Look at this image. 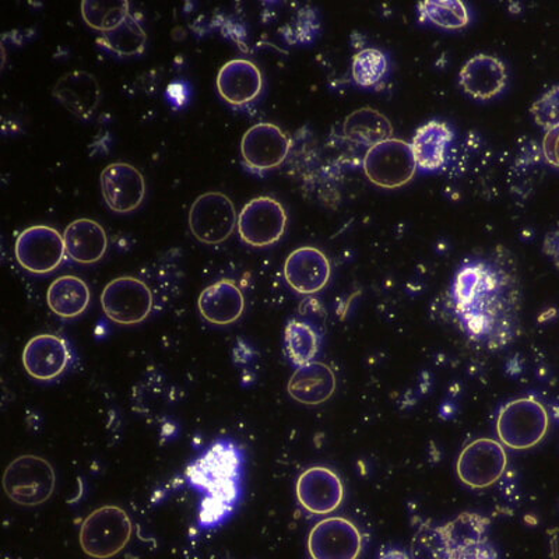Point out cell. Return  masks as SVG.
Instances as JSON below:
<instances>
[{"instance_id":"cell-28","label":"cell","mask_w":559,"mask_h":559,"mask_svg":"<svg viewBox=\"0 0 559 559\" xmlns=\"http://www.w3.org/2000/svg\"><path fill=\"white\" fill-rule=\"evenodd\" d=\"M97 43L99 47L108 49L118 57H138L146 48L147 34L131 13L112 32L99 35Z\"/></svg>"},{"instance_id":"cell-4","label":"cell","mask_w":559,"mask_h":559,"mask_svg":"<svg viewBox=\"0 0 559 559\" xmlns=\"http://www.w3.org/2000/svg\"><path fill=\"white\" fill-rule=\"evenodd\" d=\"M133 523L127 511L114 506L96 509L80 527V547L94 559L118 556L131 542Z\"/></svg>"},{"instance_id":"cell-31","label":"cell","mask_w":559,"mask_h":559,"mask_svg":"<svg viewBox=\"0 0 559 559\" xmlns=\"http://www.w3.org/2000/svg\"><path fill=\"white\" fill-rule=\"evenodd\" d=\"M131 14L129 2H83L82 16L88 27L104 34L112 32Z\"/></svg>"},{"instance_id":"cell-6","label":"cell","mask_w":559,"mask_h":559,"mask_svg":"<svg viewBox=\"0 0 559 559\" xmlns=\"http://www.w3.org/2000/svg\"><path fill=\"white\" fill-rule=\"evenodd\" d=\"M362 168L369 182L382 189H399L412 182L418 167L411 143L392 138L367 150Z\"/></svg>"},{"instance_id":"cell-5","label":"cell","mask_w":559,"mask_h":559,"mask_svg":"<svg viewBox=\"0 0 559 559\" xmlns=\"http://www.w3.org/2000/svg\"><path fill=\"white\" fill-rule=\"evenodd\" d=\"M57 474L52 464L35 454H23L9 463L3 488L10 501L20 507H39L53 496Z\"/></svg>"},{"instance_id":"cell-22","label":"cell","mask_w":559,"mask_h":559,"mask_svg":"<svg viewBox=\"0 0 559 559\" xmlns=\"http://www.w3.org/2000/svg\"><path fill=\"white\" fill-rule=\"evenodd\" d=\"M198 308L204 321L216 326H228L242 317L245 297L241 288L231 280H219L203 289Z\"/></svg>"},{"instance_id":"cell-26","label":"cell","mask_w":559,"mask_h":559,"mask_svg":"<svg viewBox=\"0 0 559 559\" xmlns=\"http://www.w3.org/2000/svg\"><path fill=\"white\" fill-rule=\"evenodd\" d=\"M92 294L86 282L76 276L53 280L47 292L49 309L62 319H73L86 312Z\"/></svg>"},{"instance_id":"cell-3","label":"cell","mask_w":559,"mask_h":559,"mask_svg":"<svg viewBox=\"0 0 559 559\" xmlns=\"http://www.w3.org/2000/svg\"><path fill=\"white\" fill-rule=\"evenodd\" d=\"M550 416L543 403L534 397L516 399L501 407L497 433L503 447L512 451H528L546 438Z\"/></svg>"},{"instance_id":"cell-2","label":"cell","mask_w":559,"mask_h":559,"mask_svg":"<svg viewBox=\"0 0 559 559\" xmlns=\"http://www.w3.org/2000/svg\"><path fill=\"white\" fill-rule=\"evenodd\" d=\"M187 480L202 496L199 526L226 523L243 497L245 454L236 442L218 439L187 467Z\"/></svg>"},{"instance_id":"cell-36","label":"cell","mask_w":559,"mask_h":559,"mask_svg":"<svg viewBox=\"0 0 559 559\" xmlns=\"http://www.w3.org/2000/svg\"><path fill=\"white\" fill-rule=\"evenodd\" d=\"M543 251L551 259L559 271V228L547 234L546 239H544Z\"/></svg>"},{"instance_id":"cell-15","label":"cell","mask_w":559,"mask_h":559,"mask_svg":"<svg viewBox=\"0 0 559 559\" xmlns=\"http://www.w3.org/2000/svg\"><path fill=\"white\" fill-rule=\"evenodd\" d=\"M299 506L312 515H329L341 508L344 487L341 477L328 467H311L297 481Z\"/></svg>"},{"instance_id":"cell-19","label":"cell","mask_w":559,"mask_h":559,"mask_svg":"<svg viewBox=\"0 0 559 559\" xmlns=\"http://www.w3.org/2000/svg\"><path fill=\"white\" fill-rule=\"evenodd\" d=\"M53 97L78 118H92L102 103V86L93 73L72 70L58 80L52 90Z\"/></svg>"},{"instance_id":"cell-13","label":"cell","mask_w":559,"mask_h":559,"mask_svg":"<svg viewBox=\"0 0 559 559\" xmlns=\"http://www.w3.org/2000/svg\"><path fill=\"white\" fill-rule=\"evenodd\" d=\"M99 183L105 203L115 213H132L146 198V179L129 163L109 164L103 169Z\"/></svg>"},{"instance_id":"cell-7","label":"cell","mask_w":559,"mask_h":559,"mask_svg":"<svg viewBox=\"0 0 559 559\" xmlns=\"http://www.w3.org/2000/svg\"><path fill=\"white\" fill-rule=\"evenodd\" d=\"M154 298L143 280L132 276L114 278L103 289L102 307L105 317L123 326H133L150 317Z\"/></svg>"},{"instance_id":"cell-14","label":"cell","mask_w":559,"mask_h":559,"mask_svg":"<svg viewBox=\"0 0 559 559\" xmlns=\"http://www.w3.org/2000/svg\"><path fill=\"white\" fill-rule=\"evenodd\" d=\"M292 142L286 133L273 123H257L243 134L241 154L243 163L254 171H269L284 163Z\"/></svg>"},{"instance_id":"cell-23","label":"cell","mask_w":559,"mask_h":559,"mask_svg":"<svg viewBox=\"0 0 559 559\" xmlns=\"http://www.w3.org/2000/svg\"><path fill=\"white\" fill-rule=\"evenodd\" d=\"M337 381L326 364L312 361L297 368L288 382V393L294 401L306 406H321L336 392Z\"/></svg>"},{"instance_id":"cell-16","label":"cell","mask_w":559,"mask_h":559,"mask_svg":"<svg viewBox=\"0 0 559 559\" xmlns=\"http://www.w3.org/2000/svg\"><path fill=\"white\" fill-rule=\"evenodd\" d=\"M70 347L57 334H38L23 349V367L29 377L41 382H51L62 376L69 367Z\"/></svg>"},{"instance_id":"cell-9","label":"cell","mask_w":559,"mask_h":559,"mask_svg":"<svg viewBox=\"0 0 559 559\" xmlns=\"http://www.w3.org/2000/svg\"><path fill=\"white\" fill-rule=\"evenodd\" d=\"M287 213L276 199L259 197L249 201L238 214V234L254 248L272 247L287 228Z\"/></svg>"},{"instance_id":"cell-17","label":"cell","mask_w":559,"mask_h":559,"mask_svg":"<svg viewBox=\"0 0 559 559\" xmlns=\"http://www.w3.org/2000/svg\"><path fill=\"white\" fill-rule=\"evenodd\" d=\"M331 262L322 251L301 247L288 254L284 263V277L288 286L302 296L322 292L331 280Z\"/></svg>"},{"instance_id":"cell-30","label":"cell","mask_w":559,"mask_h":559,"mask_svg":"<svg viewBox=\"0 0 559 559\" xmlns=\"http://www.w3.org/2000/svg\"><path fill=\"white\" fill-rule=\"evenodd\" d=\"M418 12L423 20H427L439 28L461 29L471 22L466 4L456 0H447V2L427 0L418 3Z\"/></svg>"},{"instance_id":"cell-24","label":"cell","mask_w":559,"mask_h":559,"mask_svg":"<svg viewBox=\"0 0 559 559\" xmlns=\"http://www.w3.org/2000/svg\"><path fill=\"white\" fill-rule=\"evenodd\" d=\"M68 258L80 264L102 261L107 253L108 237L102 224L90 218H79L70 223L63 233Z\"/></svg>"},{"instance_id":"cell-18","label":"cell","mask_w":559,"mask_h":559,"mask_svg":"<svg viewBox=\"0 0 559 559\" xmlns=\"http://www.w3.org/2000/svg\"><path fill=\"white\" fill-rule=\"evenodd\" d=\"M459 82L468 96L489 102L506 90L508 70L501 59L480 53L464 63Z\"/></svg>"},{"instance_id":"cell-37","label":"cell","mask_w":559,"mask_h":559,"mask_svg":"<svg viewBox=\"0 0 559 559\" xmlns=\"http://www.w3.org/2000/svg\"><path fill=\"white\" fill-rule=\"evenodd\" d=\"M378 559H412L406 552L401 550H384L381 552Z\"/></svg>"},{"instance_id":"cell-20","label":"cell","mask_w":559,"mask_h":559,"mask_svg":"<svg viewBox=\"0 0 559 559\" xmlns=\"http://www.w3.org/2000/svg\"><path fill=\"white\" fill-rule=\"evenodd\" d=\"M263 78L261 70L247 59H233L217 74L219 96L228 104L242 107L261 96Z\"/></svg>"},{"instance_id":"cell-10","label":"cell","mask_w":559,"mask_h":559,"mask_svg":"<svg viewBox=\"0 0 559 559\" xmlns=\"http://www.w3.org/2000/svg\"><path fill=\"white\" fill-rule=\"evenodd\" d=\"M508 466L506 448L493 439L480 438L459 454L456 472L464 486L483 489L493 486Z\"/></svg>"},{"instance_id":"cell-27","label":"cell","mask_w":559,"mask_h":559,"mask_svg":"<svg viewBox=\"0 0 559 559\" xmlns=\"http://www.w3.org/2000/svg\"><path fill=\"white\" fill-rule=\"evenodd\" d=\"M343 133L352 142L364 144L369 148L392 139L393 127L391 121L377 109L361 108L348 115Z\"/></svg>"},{"instance_id":"cell-8","label":"cell","mask_w":559,"mask_h":559,"mask_svg":"<svg viewBox=\"0 0 559 559\" xmlns=\"http://www.w3.org/2000/svg\"><path fill=\"white\" fill-rule=\"evenodd\" d=\"M237 224L236 206L222 192L201 194L189 210V228L202 243L218 245L227 241Z\"/></svg>"},{"instance_id":"cell-29","label":"cell","mask_w":559,"mask_h":559,"mask_svg":"<svg viewBox=\"0 0 559 559\" xmlns=\"http://www.w3.org/2000/svg\"><path fill=\"white\" fill-rule=\"evenodd\" d=\"M284 346L289 361L299 368L312 362L318 356L321 337L311 324L294 319L284 332Z\"/></svg>"},{"instance_id":"cell-25","label":"cell","mask_w":559,"mask_h":559,"mask_svg":"<svg viewBox=\"0 0 559 559\" xmlns=\"http://www.w3.org/2000/svg\"><path fill=\"white\" fill-rule=\"evenodd\" d=\"M453 131L448 123L429 121L417 129L412 139V150L417 167L433 173L445 166Z\"/></svg>"},{"instance_id":"cell-33","label":"cell","mask_w":559,"mask_h":559,"mask_svg":"<svg viewBox=\"0 0 559 559\" xmlns=\"http://www.w3.org/2000/svg\"><path fill=\"white\" fill-rule=\"evenodd\" d=\"M534 122L538 127L551 131L559 127V84L544 93L531 108Z\"/></svg>"},{"instance_id":"cell-21","label":"cell","mask_w":559,"mask_h":559,"mask_svg":"<svg viewBox=\"0 0 559 559\" xmlns=\"http://www.w3.org/2000/svg\"><path fill=\"white\" fill-rule=\"evenodd\" d=\"M489 521L477 513L464 512L436 527L445 559H459L480 544L489 542Z\"/></svg>"},{"instance_id":"cell-35","label":"cell","mask_w":559,"mask_h":559,"mask_svg":"<svg viewBox=\"0 0 559 559\" xmlns=\"http://www.w3.org/2000/svg\"><path fill=\"white\" fill-rule=\"evenodd\" d=\"M542 147L547 163L559 169V127L544 134Z\"/></svg>"},{"instance_id":"cell-34","label":"cell","mask_w":559,"mask_h":559,"mask_svg":"<svg viewBox=\"0 0 559 559\" xmlns=\"http://www.w3.org/2000/svg\"><path fill=\"white\" fill-rule=\"evenodd\" d=\"M414 559H445L436 527L424 526L414 537Z\"/></svg>"},{"instance_id":"cell-1","label":"cell","mask_w":559,"mask_h":559,"mask_svg":"<svg viewBox=\"0 0 559 559\" xmlns=\"http://www.w3.org/2000/svg\"><path fill=\"white\" fill-rule=\"evenodd\" d=\"M449 309L467 341L498 352L521 334L522 294L503 248L462 264L449 292Z\"/></svg>"},{"instance_id":"cell-32","label":"cell","mask_w":559,"mask_h":559,"mask_svg":"<svg viewBox=\"0 0 559 559\" xmlns=\"http://www.w3.org/2000/svg\"><path fill=\"white\" fill-rule=\"evenodd\" d=\"M353 79L359 87H376L386 76L389 63L378 49L367 48L354 55Z\"/></svg>"},{"instance_id":"cell-11","label":"cell","mask_w":559,"mask_h":559,"mask_svg":"<svg viewBox=\"0 0 559 559\" xmlns=\"http://www.w3.org/2000/svg\"><path fill=\"white\" fill-rule=\"evenodd\" d=\"M20 266L33 274H48L57 271L63 262V236L48 226H33L20 233L14 243Z\"/></svg>"},{"instance_id":"cell-12","label":"cell","mask_w":559,"mask_h":559,"mask_svg":"<svg viewBox=\"0 0 559 559\" xmlns=\"http://www.w3.org/2000/svg\"><path fill=\"white\" fill-rule=\"evenodd\" d=\"M308 551L312 559H358L362 536L348 519L326 518L309 533Z\"/></svg>"}]
</instances>
